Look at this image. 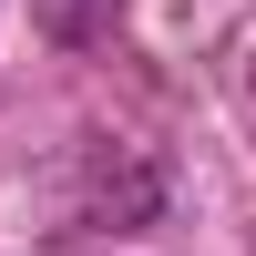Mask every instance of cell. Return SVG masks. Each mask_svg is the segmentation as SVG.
<instances>
[{
	"label": "cell",
	"instance_id": "1",
	"mask_svg": "<svg viewBox=\"0 0 256 256\" xmlns=\"http://www.w3.org/2000/svg\"><path fill=\"white\" fill-rule=\"evenodd\" d=\"M92 20H102V0H52V31H72V41H82Z\"/></svg>",
	"mask_w": 256,
	"mask_h": 256
}]
</instances>
